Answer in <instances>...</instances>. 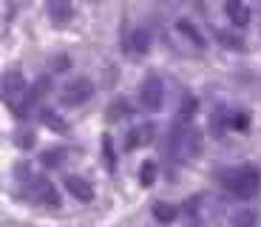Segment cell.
I'll list each match as a JSON object with an SVG mask.
<instances>
[{
  "label": "cell",
  "instance_id": "obj_1",
  "mask_svg": "<svg viewBox=\"0 0 261 227\" xmlns=\"http://www.w3.org/2000/svg\"><path fill=\"white\" fill-rule=\"evenodd\" d=\"M202 150V134L193 128L190 122H176L170 128V136H168V156L173 162H190L196 159Z\"/></svg>",
  "mask_w": 261,
  "mask_h": 227
},
{
  "label": "cell",
  "instance_id": "obj_2",
  "mask_svg": "<svg viewBox=\"0 0 261 227\" xmlns=\"http://www.w3.org/2000/svg\"><path fill=\"white\" fill-rule=\"evenodd\" d=\"M222 185L224 190L236 196V199H253L261 188V173L258 168L253 165H242V168H230V170H222Z\"/></svg>",
  "mask_w": 261,
  "mask_h": 227
},
{
  "label": "cell",
  "instance_id": "obj_3",
  "mask_svg": "<svg viewBox=\"0 0 261 227\" xmlns=\"http://www.w3.org/2000/svg\"><path fill=\"white\" fill-rule=\"evenodd\" d=\"M17 176L26 199H32L34 205H43V208H60V193L54 188V182H48L40 173H29L26 168H17Z\"/></svg>",
  "mask_w": 261,
  "mask_h": 227
},
{
  "label": "cell",
  "instance_id": "obj_4",
  "mask_svg": "<svg viewBox=\"0 0 261 227\" xmlns=\"http://www.w3.org/2000/svg\"><path fill=\"white\" fill-rule=\"evenodd\" d=\"M3 103H6L9 108H14L17 117H26L29 105H34L32 91H29V85H26V80H23L20 71H6L3 74Z\"/></svg>",
  "mask_w": 261,
  "mask_h": 227
},
{
  "label": "cell",
  "instance_id": "obj_5",
  "mask_svg": "<svg viewBox=\"0 0 261 227\" xmlns=\"http://www.w3.org/2000/svg\"><path fill=\"white\" fill-rule=\"evenodd\" d=\"M94 97V83L88 77H74L60 88V103L68 105V108H77V105L88 103Z\"/></svg>",
  "mask_w": 261,
  "mask_h": 227
},
{
  "label": "cell",
  "instance_id": "obj_6",
  "mask_svg": "<svg viewBox=\"0 0 261 227\" xmlns=\"http://www.w3.org/2000/svg\"><path fill=\"white\" fill-rule=\"evenodd\" d=\"M139 103H142L145 111H159L165 103V83L159 77H145L139 83Z\"/></svg>",
  "mask_w": 261,
  "mask_h": 227
},
{
  "label": "cell",
  "instance_id": "obj_7",
  "mask_svg": "<svg viewBox=\"0 0 261 227\" xmlns=\"http://www.w3.org/2000/svg\"><path fill=\"white\" fill-rule=\"evenodd\" d=\"M46 12L54 26H65L74 14V6H71V0H46Z\"/></svg>",
  "mask_w": 261,
  "mask_h": 227
},
{
  "label": "cell",
  "instance_id": "obj_8",
  "mask_svg": "<svg viewBox=\"0 0 261 227\" xmlns=\"http://www.w3.org/2000/svg\"><path fill=\"white\" fill-rule=\"evenodd\" d=\"M153 134H156V128H153V122H142L137 125V128L128 131V139H125V148L134 150V148H142V145H148L150 139H153Z\"/></svg>",
  "mask_w": 261,
  "mask_h": 227
},
{
  "label": "cell",
  "instance_id": "obj_9",
  "mask_svg": "<svg viewBox=\"0 0 261 227\" xmlns=\"http://www.w3.org/2000/svg\"><path fill=\"white\" fill-rule=\"evenodd\" d=\"M65 190H68V193H71L77 201H91L94 199L91 182L83 179V176H65Z\"/></svg>",
  "mask_w": 261,
  "mask_h": 227
},
{
  "label": "cell",
  "instance_id": "obj_10",
  "mask_svg": "<svg viewBox=\"0 0 261 227\" xmlns=\"http://www.w3.org/2000/svg\"><path fill=\"white\" fill-rule=\"evenodd\" d=\"M224 12H227L230 23H233L236 29H244L250 23V9L244 0H224Z\"/></svg>",
  "mask_w": 261,
  "mask_h": 227
},
{
  "label": "cell",
  "instance_id": "obj_11",
  "mask_svg": "<svg viewBox=\"0 0 261 227\" xmlns=\"http://www.w3.org/2000/svg\"><path fill=\"white\" fill-rule=\"evenodd\" d=\"M108 122H119V119H128L130 117V103L128 99H114L111 105H108Z\"/></svg>",
  "mask_w": 261,
  "mask_h": 227
},
{
  "label": "cell",
  "instance_id": "obj_12",
  "mask_svg": "<svg viewBox=\"0 0 261 227\" xmlns=\"http://www.w3.org/2000/svg\"><path fill=\"white\" fill-rule=\"evenodd\" d=\"M128 45H130V52H137V54H145V52H148V48H150V32H148V29H137V32L130 34Z\"/></svg>",
  "mask_w": 261,
  "mask_h": 227
},
{
  "label": "cell",
  "instance_id": "obj_13",
  "mask_svg": "<svg viewBox=\"0 0 261 227\" xmlns=\"http://www.w3.org/2000/svg\"><path fill=\"white\" fill-rule=\"evenodd\" d=\"M233 227H258V213L253 208H242L233 213Z\"/></svg>",
  "mask_w": 261,
  "mask_h": 227
},
{
  "label": "cell",
  "instance_id": "obj_14",
  "mask_svg": "<svg viewBox=\"0 0 261 227\" xmlns=\"http://www.w3.org/2000/svg\"><path fill=\"white\" fill-rule=\"evenodd\" d=\"M63 156H65L63 148H48L40 154V162H43V168H60L63 165Z\"/></svg>",
  "mask_w": 261,
  "mask_h": 227
},
{
  "label": "cell",
  "instance_id": "obj_15",
  "mask_svg": "<svg viewBox=\"0 0 261 227\" xmlns=\"http://www.w3.org/2000/svg\"><path fill=\"white\" fill-rule=\"evenodd\" d=\"M153 216H156V221L168 224V221L176 219V208H173V205H168V201H153Z\"/></svg>",
  "mask_w": 261,
  "mask_h": 227
},
{
  "label": "cell",
  "instance_id": "obj_16",
  "mask_svg": "<svg viewBox=\"0 0 261 227\" xmlns=\"http://www.w3.org/2000/svg\"><path fill=\"white\" fill-rule=\"evenodd\" d=\"M216 37H219V43H222L224 48H230V52H244V40L239 37V34H233V32H219Z\"/></svg>",
  "mask_w": 261,
  "mask_h": 227
},
{
  "label": "cell",
  "instance_id": "obj_17",
  "mask_svg": "<svg viewBox=\"0 0 261 227\" xmlns=\"http://www.w3.org/2000/svg\"><path fill=\"white\" fill-rule=\"evenodd\" d=\"M196 108H199V99H196V97H185L182 105H179V119H176V122H190L193 114H196Z\"/></svg>",
  "mask_w": 261,
  "mask_h": 227
},
{
  "label": "cell",
  "instance_id": "obj_18",
  "mask_svg": "<svg viewBox=\"0 0 261 227\" xmlns=\"http://www.w3.org/2000/svg\"><path fill=\"white\" fill-rule=\"evenodd\" d=\"M139 182H142L145 188H150V185H153V182H156V162H145L142 168H139Z\"/></svg>",
  "mask_w": 261,
  "mask_h": 227
},
{
  "label": "cell",
  "instance_id": "obj_19",
  "mask_svg": "<svg viewBox=\"0 0 261 227\" xmlns=\"http://www.w3.org/2000/svg\"><path fill=\"white\" fill-rule=\"evenodd\" d=\"M43 122L48 125V128H57V131H65V122L60 117H54V111H43Z\"/></svg>",
  "mask_w": 261,
  "mask_h": 227
},
{
  "label": "cell",
  "instance_id": "obj_20",
  "mask_svg": "<svg viewBox=\"0 0 261 227\" xmlns=\"http://www.w3.org/2000/svg\"><path fill=\"white\" fill-rule=\"evenodd\" d=\"M227 122L233 125V128H247V114H244V111H233L227 117Z\"/></svg>",
  "mask_w": 261,
  "mask_h": 227
},
{
  "label": "cell",
  "instance_id": "obj_21",
  "mask_svg": "<svg viewBox=\"0 0 261 227\" xmlns=\"http://www.w3.org/2000/svg\"><path fill=\"white\" fill-rule=\"evenodd\" d=\"M17 145H20V148H32V145H34V134H29V131H17Z\"/></svg>",
  "mask_w": 261,
  "mask_h": 227
},
{
  "label": "cell",
  "instance_id": "obj_22",
  "mask_svg": "<svg viewBox=\"0 0 261 227\" xmlns=\"http://www.w3.org/2000/svg\"><path fill=\"white\" fill-rule=\"evenodd\" d=\"M179 29H182V32H185V34H188V37H193V40H196V43L202 45V37H199V32H196V29H193V26H190L188 20H179Z\"/></svg>",
  "mask_w": 261,
  "mask_h": 227
},
{
  "label": "cell",
  "instance_id": "obj_23",
  "mask_svg": "<svg viewBox=\"0 0 261 227\" xmlns=\"http://www.w3.org/2000/svg\"><path fill=\"white\" fill-rule=\"evenodd\" d=\"M102 148H105V162H108V168L114 170V148H111V139H108V136L102 139Z\"/></svg>",
  "mask_w": 261,
  "mask_h": 227
},
{
  "label": "cell",
  "instance_id": "obj_24",
  "mask_svg": "<svg viewBox=\"0 0 261 227\" xmlns=\"http://www.w3.org/2000/svg\"><path fill=\"white\" fill-rule=\"evenodd\" d=\"M51 65H57L54 71H65V68H68V60H65V57H57V60H51Z\"/></svg>",
  "mask_w": 261,
  "mask_h": 227
}]
</instances>
